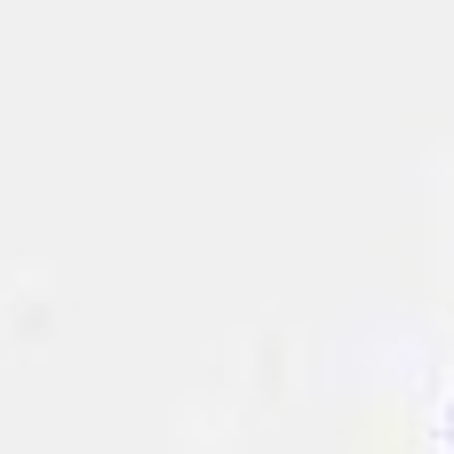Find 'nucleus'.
I'll return each mask as SVG.
<instances>
[]
</instances>
